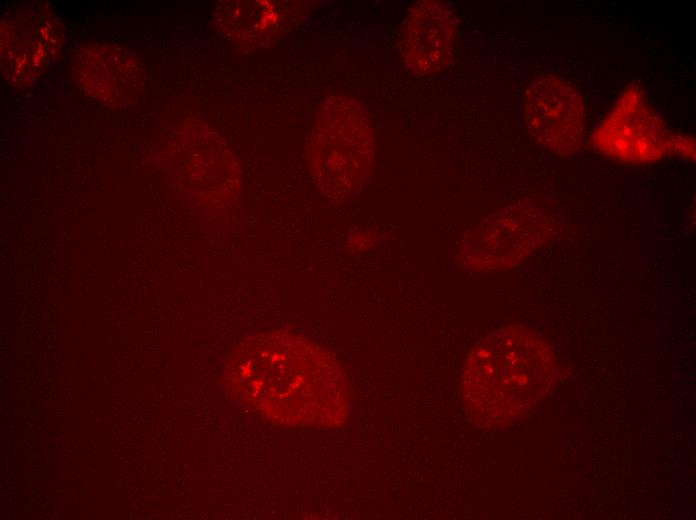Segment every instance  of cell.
Masks as SVG:
<instances>
[{
	"label": "cell",
	"mask_w": 696,
	"mask_h": 520,
	"mask_svg": "<svg viewBox=\"0 0 696 520\" xmlns=\"http://www.w3.org/2000/svg\"><path fill=\"white\" fill-rule=\"evenodd\" d=\"M226 374L248 405L276 421L331 427L347 417L345 378L337 360L291 332L244 339L232 352Z\"/></svg>",
	"instance_id": "1"
},
{
	"label": "cell",
	"mask_w": 696,
	"mask_h": 520,
	"mask_svg": "<svg viewBox=\"0 0 696 520\" xmlns=\"http://www.w3.org/2000/svg\"><path fill=\"white\" fill-rule=\"evenodd\" d=\"M556 373V355L539 333L523 324L503 326L479 339L464 359V409L478 426L507 425L546 396Z\"/></svg>",
	"instance_id": "2"
},
{
	"label": "cell",
	"mask_w": 696,
	"mask_h": 520,
	"mask_svg": "<svg viewBox=\"0 0 696 520\" xmlns=\"http://www.w3.org/2000/svg\"><path fill=\"white\" fill-rule=\"evenodd\" d=\"M310 174L322 194L334 200L357 196L374 163V136L365 109L353 98L327 97L307 141Z\"/></svg>",
	"instance_id": "3"
},
{
	"label": "cell",
	"mask_w": 696,
	"mask_h": 520,
	"mask_svg": "<svg viewBox=\"0 0 696 520\" xmlns=\"http://www.w3.org/2000/svg\"><path fill=\"white\" fill-rule=\"evenodd\" d=\"M547 218L535 207L514 203L469 229L458 247V261L469 271L489 273L517 266L550 236Z\"/></svg>",
	"instance_id": "4"
},
{
	"label": "cell",
	"mask_w": 696,
	"mask_h": 520,
	"mask_svg": "<svg viewBox=\"0 0 696 520\" xmlns=\"http://www.w3.org/2000/svg\"><path fill=\"white\" fill-rule=\"evenodd\" d=\"M525 126L544 148L559 155L576 151L583 139L585 112L582 97L568 82L553 74L534 78L522 104Z\"/></svg>",
	"instance_id": "5"
},
{
	"label": "cell",
	"mask_w": 696,
	"mask_h": 520,
	"mask_svg": "<svg viewBox=\"0 0 696 520\" xmlns=\"http://www.w3.org/2000/svg\"><path fill=\"white\" fill-rule=\"evenodd\" d=\"M456 18L440 1H419L408 11L400 38L406 66L418 75L445 68L452 59Z\"/></svg>",
	"instance_id": "6"
},
{
	"label": "cell",
	"mask_w": 696,
	"mask_h": 520,
	"mask_svg": "<svg viewBox=\"0 0 696 520\" xmlns=\"http://www.w3.org/2000/svg\"><path fill=\"white\" fill-rule=\"evenodd\" d=\"M224 29L236 43L260 48L273 43L297 22V2L236 1L222 11Z\"/></svg>",
	"instance_id": "7"
}]
</instances>
